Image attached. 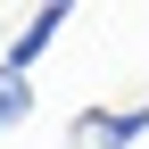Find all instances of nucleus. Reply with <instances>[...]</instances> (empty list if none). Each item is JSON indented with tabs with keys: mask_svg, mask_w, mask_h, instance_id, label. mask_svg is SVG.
<instances>
[{
	"mask_svg": "<svg viewBox=\"0 0 149 149\" xmlns=\"http://www.w3.org/2000/svg\"><path fill=\"white\" fill-rule=\"evenodd\" d=\"M141 133H149V108H91V116L74 124L83 149H133Z\"/></svg>",
	"mask_w": 149,
	"mask_h": 149,
	"instance_id": "f257e3e1",
	"label": "nucleus"
},
{
	"mask_svg": "<svg viewBox=\"0 0 149 149\" xmlns=\"http://www.w3.org/2000/svg\"><path fill=\"white\" fill-rule=\"evenodd\" d=\"M25 116H33V74H17V66H0V133H17Z\"/></svg>",
	"mask_w": 149,
	"mask_h": 149,
	"instance_id": "7ed1b4c3",
	"label": "nucleus"
},
{
	"mask_svg": "<svg viewBox=\"0 0 149 149\" xmlns=\"http://www.w3.org/2000/svg\"><path fill=\"white\" fill-rule=\"evenodd\" d=\"M58 33H66V8H33V17H25V33H17V42L0 50V66H17V74H33V58H42V50L58 42Z\"/></svg>",
	"mask_w": 149,
	"mask_h": 149,
	"instance_id": "f03ea898",
	"label": "nucleus"
}]
</instances>
